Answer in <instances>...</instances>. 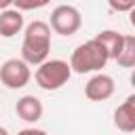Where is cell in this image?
Listing matches in <instances>:
<instances>
[{
	"label": "cell",
	"instance_id": "1",
	"mask_svg": "<svg viewBox=\"0 0 135 135\" xmlns=\"http://www.w3.org/2000/svg\"><path fill=\"white\" fill-rule=\"evenodd\" d=\"M51 53V25L36 19L25 25L21 42V59L27 65H40Z\"/></svg>",
	"mask_w": 135,
	"mask_h": 135
},
{
	"label": "cell",
	"instance_id": "2",
	"mask_svg": "<svg viewBox=\"0 0 135 135\" xmlns=\"http://www.w3.org/2000/svg\"><path fill=\"white\" fill-rule=\"evenodd\" d=\"M108 61H110L108 51H105L95 38H91V40L78 44V46L72 51L70 68H72V72H76V74H89V72H99L101 68H105Z\"/></svg>",
	"mask_w": 135,
	"mask_h": 135
},
{
	"label": "cell",
	"instance_id": "3",
	"mask_svg": "<svg viewBox=\"0 0 135 135\" xmlns=\"http://www.w3.org/2000/svg\"><path fill=\"white\" fill-rule=\"evenodd\" d=\"M70 76H72V68L63 59H46L34 72L36 84L40 89H44V91H57V89H61L63 84H68Z\"/></svg>",
	"mask_w": 135,
	"mask_h": 135
},
{
	"label": "cell",
	"instance_id": "4",
	"mask_svg": "<svg viewBox=\"0 0 135 135\" xmlns=\"http://www.w3.org/2000/svg\"><path fill=\"white\" fill-rule=\"evenodd\" d=\"M82 25V15L72 4H59L51 11V30L59 36H74Z\"/></svg>",
	"mask_w": 135,
	"mask_h": 135
},
{
	"label": "cell",
	"instance_id": "5",
	"mask_svg": "<svg viewBox=\"0 0 135 135\" xmlns=\"http://www.w3.org/2000/svg\"><path fill=\"white\" fill-rule=\"evenodd\" d=\"M32 78L30 65L23 59L11 57L0 65V82L8 89H23Z\"/></svg>",
	"mask_w": 135,
	"mask_h": 135
},
{
	"label": "cell",
	"instance_id": "6",
	"mask_svg": "<svg viewBox=\"0 0 135 135\" xmlns=\"http://www.w3.org/2000/svg\"><path fill=\"white\" fill-rule=\"evenodd\" d=\"M116 91V84H114V78L108 76V74H95L86 84H84V95L86 99L91 101H105L114 95Z\"/></svg>",
	"mask_w": 135,
	"mask_h": 135
},
{
	"label": "cell",
	"instance_id": "7",
	"mask_svg": "<svg viewBox=\"0 0 135 135\" xmlns=\"http://www.w3.org/2000/svg\"><path fill=\"white\" fill-rule=\"evenodd\" d=\"M114 124L122 133H133L135 131V93L129 95L114 110Z\"/></svg>",
	"mask_w": 135,
	"mask_h": 135
},
{
	"label": "cell",
	"instance_id": "8",
	"mask_svg": "<svg viewBox=\"0 0 135 135\" xmlns=\"http://www.w3.org/2000/svg\"><path fill=\"white\" fill-rule=\"evenodd\" d=\"M15 112H17V116H19L21 120L34 124V122H38V120L42 118L44 105H42V101H40L38 97H34V95H23L21 99H17Z\"/></svg>",
	"mask_w": 135,
	"mask_h": 135
},
{
	"label": "cell",
	"instance_id": "9",
	"mask_svg": "<svg viewBox=\"0 0 135 135\" xmlns=\"http://www.w3.org/2000/svg\"><path fill=\"white\" fill-rule=\"evenodd\" d=\"M23 27H25V21H23L21 11H17V8L0 11V36L2 38H13Z\"/></svg>",
	"mask_w": 135,
	"mask_h": 135
},
{
	"label": "cell",
	"instance_id": "10",
	"mask_svg": "<svg viewBox=\"0 0 135 135\" xmlns=\"http://www.w3.org/2000/svg\"><path fill=\"white\" fill-rule=\"evenodd\" d=\"M95 40L108 51L110 59H116L118 53H120V49H122L124 34H120V32H116V30H103V32H99V34L95 36Z\"/></svg>",
	"mask_w": 135,
	"mask_h": 135
},
{
	"label": "cell",
	"instance_id": "11",
	"mask_svg": "<svg viewBox=\"0 0 135 135\" xmlns=\"http://www.w3.org/2000/svg\"><path fill=\"white\" fill-rule=\"evenodd\" d=\"M120 68H135V36H124L122 40V49L118 53V57L114 59Z\"/></svg>",
	"mask_w": 135,
	"mask_h": 135
},
{
	"label": "cell",
	"instance_id": "12",
	"mask_svg": "<svg viewBox=\"0 0 135 135\" xmlns=\"http://www.w3.org/2000/svg\"><path fill=\"white\" fill-rule=\"evenodd\" d=\"M51 0H13L17 11H38L42 6H46Z\"/></svg>",
	"mask_w": 135,
	"mask_h": 135
},
{
	"label": "cell",
	"instance_id": "13",
	"mask_svg": "<svg viewBox=\"0 0 135 135\" xmlns=\"http://www.w3.org/2000/svg\"><path fill=\"white\" fill-rule=\"evenodd\" d=\"M108 4L116 13H129L131 8H135V0H108Z\"/></svg>",
	"mask_w": 135,
	"mask_h": 135
},
{
	"label": "cell",
	"instance_id": "14",
	"mask_svg": "<svg viewBox=\"0 0 135 135\" xmlns=\"http://www.w3.org/2000/svg\"><path fill=\"white\" fill-rule=\"evenodd\" d=\"M17 135H49V133L42 129H36V127H27V129H21Z\"/></svg>",
	"mask_w": 135,
	"mask_h": 135
},
{
	"label": "cell",
	"instance_id": "15",
	"mask_svg": "<svg viewBox=\"0 0 135 135\" xmlns=\"http://www.w3.org/2000/svg\"><path fill=\"white\" fill-rule=\"evenodd\" d=\"M11 4H13V0H0V11H6V8H11Z\"/></svg>",
	"mask_w": 135,
	"mask_h": 135
},
{
	"label": "cell",
	"instance_id": "16",
	"mask_svg": "<svg viewBox=\"0 0 135 135\" xmlns=\"http://www.w3.org/2000/svg\"><path fill=\"white\" fill-rule=\"evenodd\" d=\"M129 21H131V25L135 27V8H131V11H129Z\"/></svg>",
	"mask_w": 135,
	"mask_h": 135
},
{
	"label": "cell",
	"instance_id": "17",
	"mask_svg": "<svg viewBox=\"0 0 135 135\" xmlns=\"http://www.w3.org/2000/svg\"><path fill=\"white\" fill-rule=\"evenodd\" d=\"M131 84H133V89H135V68H133V72H131Z\"/></svg>",
	"mask_w": 135,
	"mask_h": 135
},
{
	"label": "cell",
	"instance_id": "18",
	"mask_svg": "<svg viewBox=\"0 0 135 135\" xmlns=\"http://www.w3.org/2000/svg\"><path fill=\"white\" fill-rule=\"evenodd\" d=\"M0 135H8V131H6L4 127H0Z\"/></svg>",
	"mask_w": 135,
	"mask_h": 135
}]
</instances>
